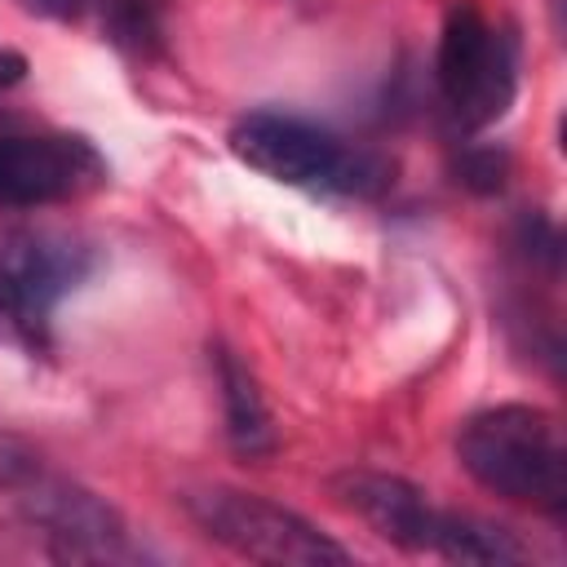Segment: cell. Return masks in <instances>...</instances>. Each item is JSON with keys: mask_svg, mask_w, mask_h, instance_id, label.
Wrapping results in <instances>:
<instances>
[{"mask_svg": "<svg viewBox=\"0 0 567 567\" xmlns=\"http://www.w3.org/2000/svg\"><path fill=\"white\" fill-rule=\"evenodd\" d=\"M332 496L350 514H359L381 540L408 554H430L443 505H434L416 483L381 470H346L332 478Z\"/></svg>", "mask_w": 567, "mask_h": 567, "instance_id": "cell-8", "label": "cell"}, {"mask_svg": "<svg viewBox=\"0 0 567 567\" xmlns=\"http://www.w3.org/2000/svg\"><path fill=\"white\" fill-rule=\"evenodd\" d=\"M0 487L9 492L13 509L49 540L53 558L66 563H142L151 558L124 514L89 492L84 483L66 478L62 470L44 465L27 447H0Z\"/></svg>", "mask_w": 567, "mask_h": 567, "instance_id": "cell-3", "label": "cell"}, {"mask_svg": "<svg viewBox=\"0 0 567 567\" xmlns=\"http://www.w3.org/2000/svg\"><path fill=\"white\" fill-rule=\"evenodd\" d=\"M518 35L509 22L492 18L474 0H456L439 31L434 80L447 120L461 133H483L501 124L518 97Z\"/></svg>", "mask_w": 567, "mask_h": 567, "instance_id": "cell-4", "label": "cell"}, {"mask_svg": "<svg viewBox=\"0 0 567 567\" xmlns=\"http://www.w3.org/2000/svg\"><path fill=\"white\" fill-rule=\"evenodd\" d=\"M456 173L470 190L478 195H496L509 177V155L501 146H465L461 159H456Z\"/></svg>", "mask_w": 567, "mask_h": 567, "instance_id": "cell-11", "label": "cell"}, {"mask_svg": "<svg viewBox=\"0 0 567 567\" xmlns=\"http://www.w3.org/2000/svg\"><path fill=\"white\" fill-rule=\"evenodd\" d=\"M430 554L447 558V563H523V558H532V549L509 527L478 518V514H465V509L439 514Z\"/></svg>", "mask_w": 567, "mask_h": 567, "instance_id": "cell-10", "label": "cell"}, {"mask_svg": "<svg viewBox=\"0 0 567 567\" xmlns=\"http://www.w3.org/2000/svg\"><path fill=\"white\" fill-rule=\"evenodd\" d=\"M456 461L501 501L532 505L549 518L567 509V443L554 412L536 403L474 412L456 434Z\"/></svg>", "mask_w": 567, "mask_h": 567, "instance_id": "cell-2", "label": "cell"}, {"mask_svg": "<svg viewBox=\"0 0 567 567\" xmlns=\"http://www.w3.org/2000/svg\"><path fill=\"white\" fill-rule=\"evenodd\" d=\"M213 372H217V390H221V416H226L230 447L248 461L270 456L279 434H275L266 394H261L257 377L248 372V363L230 346H213Z\"/></svg>", "mask_w": 567, "mask_h": 567, "instance_id": "cell-9", "label": "cell"}, {"mask_svg": "<svg viewBox=\"0 0 567 567\" xmlns=\"http://www.w3.org/2000/svg\"><path fill=\"white\" fill-rule=\"evenodd\" d=\"M182 505L208 540L226 545L239 558L279 563V567L350 563V549L341 540H332L306 514H297L270 496L239 492V487H199V492H186Z\"/></svg>", "mask_w": 567, "mask_h": 567, "instance_id": "cell-6", "label": "cell"}, {"mask_svg": "<svg viewBox=\"0 0 567 567\" xmlns=\"http://www.w3.org/2000/svg\"><path fill=\"white\" fill-rule=\"evenodd\" d=\"M97 270V248L80 235L22 226L0 239V337L44 354L62 301Z\"/></svg>", "mask_w": 567, "mask_h": 567, "instance_id": "cell-5", "label": "cell"}, {"mask_svg": "<svg viewBox=\"0 0 567 567\" xmlns=\"http://www.w3.org/2000/svg\"><path fill=\"white\" fill-rule=\"evenodd\" d=\"M111 177L93 137L35 124L0 106V204L4 208H53L102 190Z\"/></svg>", "mask_w": 567, "mask_h": 567, "instance_id": "cell-7", "label": "cell"}, {"mask_svg": "<svg viewBox=\"0 0 567 567\" xmlns=\"http://www.w3.org/2000/svg\"><path fill=\"white\" fill-rule=\"evenodd\" d=\"M27 71H31L27 53H18V49H0V93L18 89V84L27 80Z\"/></svg>", "mask_w": 567, "mask_h": 567, "instance_id": "cell-12", "label": "cell"}, {"mask_svg": "<svg viewBox=\"0 0 567 567\" xmlns=\"http://www.w3.org/2000/svg\"><path fill=\"white\" fill-rule=\"evenodd\" d=\"M18 4L31 9V13H40V18H75L84 0H18Z\"/></svg>", "mask_w": 567, "mask_h": 567, "instance_id": "cell-13", "label": "cell"}, {"mask_svg": "<svg viewBox=\"0 0 567 567\" xmlns=\"http://www.w3.org/2000/svg\"><path fill=\"white\" fill-rule=\"evenodd\" d=\"M226 142L239 164L279 186L350 199H377L394 186V159L372 146H354L292 111H248L230 124Z\"/></svg>", "mask_w": 567, "mask_h": 567, "instance_id": "cell-1", "label": "cell"}]
</instances>
